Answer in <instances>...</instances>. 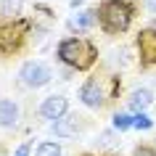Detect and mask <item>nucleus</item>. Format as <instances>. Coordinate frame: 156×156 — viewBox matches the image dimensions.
<instances>
[{"mask_svg":"<svg viewBox=\"0 0 156 156\" xmlns=\"http://www.w3.org/2000/svg\"><path fill=\"white\" fill-rule=\"evenodd\" d=\"M132 127H135V130H151V127H154V119L148 114H135L132 116Z\"/></svg>","mask_w":156,"mask_h":156,"instance_id":"obj_15","label":"nucleus"},{"mask_svg":"<svg viewBox=\"0 0 156 156\" xmlns=\"http://www.w3.org/2000/svg\"><path fill=\"white\" fill-rule=\"evenodd\" d=\"M66 111H69V98H66V95H48V98L40 103V114H42V119H48V122L64 119Z\"/></svg>","mask_w":156,"mask_h":156,"instance_id":"obj_7","label":"nucleus"},{"mask_svg":"<svg viewBox=\"0 0 156 156\" xmlns=\"http://www.w3.org/2000/svg\"><path fill=\"white\" fill-rule=\"evenodd\" d=\"M80 101H82L87 108H103L108 101V93L103 87V80L98 77H90V80H85L82 87H80Z\"/></svg>","mask_w":156,"mask_h":156,"instance_id":"obj_5","label":"nucleus"},{"mask_svg":"<svg viewBox=\"0 0 156 156\" xmlns=\"http://www.w3.org/2000/svg\"><path fill=\"white\" fill-rule=\"evenodd\" d=\"M56 56L74 72H90L98 61V48L85 37H64L56 48Z\"/></svg>","mask_w":156,"mask_h":156,"instance_id":"obj_1","label":"nucleus"},{"mask_svg":"<svg viewBox=\"0 0 156 156\" xmlns=\"http://www.w3.org/2000/svg\"><path fill=\"white\" fill-rule=\"evenodd\" d=\"M98 24V13L93 8H82V11H74L69 16V29L72 32H87Z\"/></svg>","mask_w":156,"mask_h":156,"instance_id":"obj_8","label":"nucleus"},{"mask_svg":"<svg viewBox=\"0 0 156 156\" xmlns=\"http://www.w3.org/2000/svg\"><path fill=\"white\" fill-rule=\"evenodd\" d=\"M151 101H154V93L148 90V87H138V90H132V93H130L127 106H130L135 114H143V111L151 106Z\"/></svg>","mask_w":156,"mask_h":156,"instance_id":"obj_10","label":"nucleus"},{"mask_svg":"<svg viewBox=\"0 0 156 156\" xmlns=\"http://www.w3.org/2000/svg\"><path fill=\"white\" fill-rule=\"evenodd\" d=\"M82 5V0H72V8H80Z\"/></svg>","mask_w":156,"mask_h":156,"instance_id":"obj_18","label":"nucleus"},{"mask_svg":"<svg viewBox=\"0 0 156 156\" xmlns=\"http://www.w3.org/2000/svg\"><path fill=\"white\" fill-rule=\"evenodd\" d=\"M19 116H21V111H19V103L11 98H0V127H5V130H13L19 124Z\"/></svg>","mask_w":156,"mask_h":156,"instance_id":"obj_9","label":"nucleus"},{"mask_svg":"<svg viewBox=\"0 0 156 156\" xmlns=\"http://www.w3.org/2000/svg\"><path fill=\"white\" fill-rule=\"evenodd\" d=\"M135 0H103L95 13H98V24L106 34H124L132 27L135 19Z\"/></svg>","mask_w":156,"mask_h":156,"instance_id":"obj_2","label":"nucleus"},{"mask_svg":"<svg viewBox=\"0 0 156 156\" xmlns=\"http://www.w3.org/2000/svg\"><path fill=\"white\" fill-rule=\"evenodd\" d=\"M111 127H114L116 132H124L132 127V116L130 114H122V111H116L114 116H111Z\"/></svg>","mask_w":156,"mask_h":156,"instance_id":"obj_14","label":"nucleus"},{"mask_svg":"<svg viewBox=\"0 0 156 156\" xmlns=\"http://www.w3.org/2000/svg\"><path fill=\"white\" fill-rule=\"evenodd\" d=\"M148 8H151V11L156 13V0H148Z\"/></svg>","mask_w":156,"mask_h":156,"instance_id":"obj_17","label":"nucleus"},{"mask_svg":"<svg viewBox=\"0 0 156 156\" xmlns=\"http://www.w3.org/2000/svg\"><path fill=\"white\" fill-rule=\"evenodd\" d=\"M135 48H138L140 66H156V27L140 29L135 37Z\"/></svg>","mask_w":156,"mask_h":156,"instance_id":"obj_6","label":"nucleus"},{"mask_svg":"<svg viewBox=\"0 0 156 156\" xmlns=\"http://www.w3.org/2000/svg\"><path fill=\"white\" fill-rule=\"evenodd\" d=\"M34 156H61V143H56V140H42L40 146L34 148Z\"/></svg>","mask_w":156,"mask_h":156,"instance_id":"obj_13","label":"nucleus"},{"mask_svg":"<svg viewBox=\"0 0 156 156\" xmlns=\"http://www.w3.org/2000/svg\"><path fill=\"white\" fill-rule=\"evenodd\" d=\"M80 156H95V154H80ZM108 156H114V154H108Z\"/></svg>","mask_w":156,"mask_h":156,"instance_id":"obj_19","label":"nucleus"},{"mask_svg":"<svg viewBox=\"0 0 156 156\" xmlns=\"http://www.w3.org/2000/svg\"><path fill=\"white\" fill-rule=\"evenodd\" d=\"M21 8H24V0H3V5H0V13H3L5 19H19Z\"/></svg>","mask_w":156,"mask_h":156,"instance_id":"obj_12","label":"nucleus"},{"mask_svg":"<svg viewBox=\"0 0 156 156\" xmlns=\"http://www.w3.org/2000/svg\"><path fill=\"white\" fill-rule=\"evenodd\" d=\"M29 29H32L29 19H8V21H3L0 24V53L3 56L19 53L29 40Z\"/></svg>","mask_w":156,"mask_h":156,"instance_id":"obj_3","label":"nucleus"},{"mask_svg":"<svg viewBox=\"0 0 156 156\" xmlns=\"http://www.w3.org/2000/svg\"><path fill=\"white\" fill-rule=\"evenodd\" d=\"M19 80H21V85L37 90V87H45V85L53 80V69H50L45 61H40V58H29V61H24L21 69H19Z\"/></svg>","mask_w":156,"mask_h":156,"instance_id":"obj_4","label":"nucleus"},{"mask_svg":"<svg viewBox=\"0 0 156 156\" xmlns=\"http://www.w3.org/2000/svg\"><path fill=\"white\" fill-rule=\"evenodd\" d=\"M77 119H80V116L72 114V116H64V119L53 122V132H56L58 138H74V135H77V130H80Z\"/></svg>","mask_w":156,"mask_h":156,"instance_id":"obj_11","label":"nucleus"},{"mask_svg":"<svg viewBox=\"0 0 156 156\" xmlns=\"http://www.w3.org/2000/svg\"><path fill=\"white\" fill-rule=\"evenodd\" d=\"M29 151H32V143H21V146L16 148V154H13V156H29Z\"/></svg>","mask_w":156,"mask_h":156,"instance_id":"obj_16","label":"nucleus"}]
</instances>
